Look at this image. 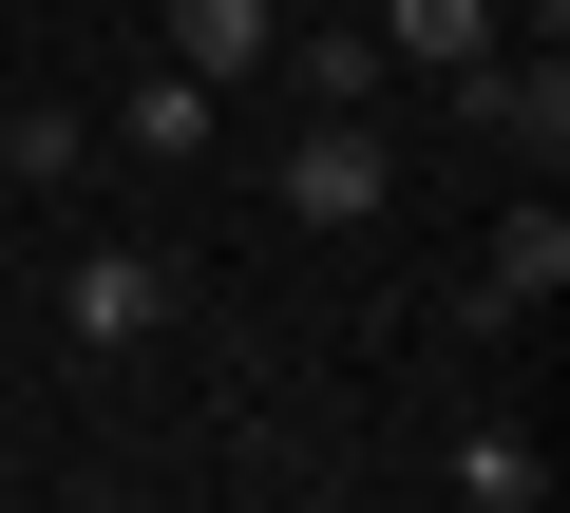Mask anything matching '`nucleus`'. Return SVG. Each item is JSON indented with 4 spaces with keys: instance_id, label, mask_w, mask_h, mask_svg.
<instances>
[{
    "instance_id": "obj_6",
    "label": "nucleus",
    "mask_w": 570,
    "mask_h": 513,
    "mask_svg": "<svg viewBox=\"0 0 570 513\" xmlns=\"http://www.w3.org/2000/svg\"><path fill=\"white\" fill-rule=\"evenodd\" d=\"M96 152H115V134H96L77 96H20V115H0V171H20V190H77Z\"/></svg>"
},
{
    "instance_id": "obj_5",
    "label": "nucleus",
    "mask_w": 570,
    "mask_h": 513,
    "mask_svg": "<svg viewBox=\"0 0 570 513\" xmlns=\"http://www.w3.org/2000/svg\"><path fill=\"white\" fill-rule=\"evenodd\" d=\"M266 39H285V0H171V77H209V96H247Z\"/></svg>"
},
{
    "instance_id": "obj_4",
    "label": "nucleus",
    "mask_w": 570,
    "mask_h": 513,
    "mask_svg": "<svg viewBox=\"0 0 570 513\" xmlns=\"http://www.w3.org/2000/svg\"><path fill=\"white\" fill-rule=\"evenodd\" d=\"M551 286H570V209H551V171H532V190L494 209V247H475V324H532Z\"/></svg>"
},
{
    "instance_id": "obj_8",
    "label": "nucleus",
    "mask_w": 570,
    "mask_h": 513,
    "mask_svg": "<svg viewBox=\"0 0 570 513\" xmlns=\"http://www.w3.org/2000/svg\"><path fill=\"white\" fill-rule=\"evenodd\" d=\"M438 475H456V513H532V494H551V456H532V418H475V437H456Z\"/></svg>"
},
{
    "instance_id": "obj_2",
    "label": "nucleus",
    "mask_w": 570,
    "mask_h": 513,
    "mask_svg": "<svg viewBox=\"0 0 570 513\" xmlns=\"http://www.w3.org/2000/svg\"><path fill=\"white\" fill-rule=\"evenodd\" d=\"M438 96H456V134H475V152H532V171L570 152V58H551V39H532V58H513V39H475Z\"/></svg>"
},
{
    "instance_id": "obj_3",
    "label": "nucleus",
    "mask_w": 570,
    "mask_h": 513,
    "mask_svg": "<svg viewBox=\"0 0 570 513\" xmlns=\"http://www.w3.org/2000/svg\"><path fill=\"white\" fill-rule=\"evenodd\" d=\"M171 305H190V267H171V247H77V286H58V324H77L96 362H115V343H153Z\"/></svg>"
},
{
    "instance_id": "obj_7",
    "label": "nucleus",
    "mask_w": 570,
    "mask_h": 513,
    "mask_svg": "<svg viewBox=\"0 0 570 513\" xmlns=\"http://www.w3.org/2000/svg\"><path fill=\"white\" fill-rule=\"evenodd\" d=\"M209 134H228V96H209V77H171V58L115 96V152H209Z\"/></svg>"
},
{
    "instance_id": "obj_1",
    "label": "nucleus",
    "mask_w": 570,
    "mask_h": 513,
    "mask_svg": "<svg viewBox=\"0 0 570 513\" xmlns=\"http://www.w3.org/2000/svg\"><path fill=\"white\" fill-rule=\"evenodd\" d=\"M266 190H285V228H381V209H400V152H381V115L343 96V115H305V134L266 152Z\"/></svg>"
},
{
    "instance_id": "obj_10",
    "label": "nucleus",
    "mask_w": 570,
    "mask_h": 513,
    "mask_svg": "<svg viewBox=\"0 0 570 513\" xmlns=\"http://www.w3.org/2000/svg\"><path fill=\"white\" fill-rule=\"evenodd\" d=\"M362 39H381V58H419V77H456V58L494 39V0H381Z\"/></svg>"
},
{
    "instance_id": "obj_9",
    "label": "nucleus",
    "mask_w": 570,
    "mask_h": 513,
    "mask_svg": "<svg viewBox=\"0 0 570 513\" xmlns=\"http://www.w3.org/2000/svg\"><path fill=\"white\" fill-rule=\"evenodd\" d=\"M266 58L305 77V115H343V96H381V39H362V20H285Z\"/></svg>"
}]
</instances>
